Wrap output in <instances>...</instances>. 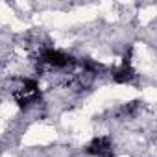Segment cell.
Masks as SVG:
<instances>
[{"instance_id":"1","label":"cell","mask_w":157,"mask_h":157,"mask_svg":"<svg viewBox=\"0 0 157 157\" xmlns=\"http://www.w3.org/2000/svg\"><path fill=\"white\" fill-rule=\"evenodd\" d=\"M13 98L15 102L19 104V107H30V105H35L39 100H41V91H39V85L35 80H26L21 82V87L13 91Z\"/></svg>"},{"instance_id":"2","label":"cell","mask_w":157,"mask_h":157,"mask_svg":"<svg viewBox=\"0 0 157 157\" xmlns=\"http://www.w3.org/2000/svg\"><path fill=\"white\" fill-rule=\"evenodd\" d=\"M41 61L50 65V67H54V68H65V67L74 63L70 56H67L65 52L56 50V48H44L41 52Z\"/></svg>"},{"instance_id":"3","label":"cell","mask_w":157,"mask_h":157,"mask_svg":"<svg viewBox=\"0 0 157 157\" xmlns=\"http://www.w3.org/2000/svg\"><path fill=\"white\" fill-rule=\"evenodd\" d=\"M85 151L94 157H113V144L109 137H96L87 144Z\"/></svg>"},{"instance_id":"4","label":"cell","mask_w":157,"mask_h":157,"mask_svg":"<svg viewBox=\"0 0 157 157\" xmlns=\"http://www.w3.org/2000/svg\"><path fill=\"white\" fill-rule=\"evenodd\" d=\"M111 78H113L115 83H131L135 78H137V74L131 68V65H122V67H118V68L113 70Z\"/></svg>"}]
</instances>
